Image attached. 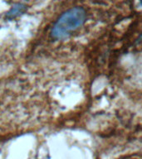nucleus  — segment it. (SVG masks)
<instances>
[{
  "instance_id": "obj_3",
  "label": "nucleus",
  "mask_w": 142,
  "mask_h": 159,
  "mask_svg": "<svg viewBox=\"0 0 142 159\" xmlns=\"http://www.w3.org/2000/svg\"><path fill=\"white\" fill-rule=\"evenodd\" d=\"M141 3H142V1H141Z\"/></svg>"
},
{
  "instance_id": "obj_2",
  "label": "nucleus",
  "mask_w": 142,
  "mask_h": 159,
  "mask_svg": "<svg viewBox=\"0 0 142 159\" xmlns=\"http://www.w3.org/2000/svg\"><path fill=\"white\" fill-rule=\"evenodd\" d=\"M26 9V7L25 5L22 4V3H18V4H16L14 6H12V7L9 10V12L7 13V17L9 18V19H12V18H14V17L19 16L20 14L23 13Z\"/></svg>"
},
{
  "instance_id": "obj_1",
  "label": "nucleus",
  "mask_w": 142,
  "mask_h": 159,
  "mask_svg": "<svg viewBox=\"0 0 142 159\" xmlns=\"http://www.w3.org/2000/svg\"><path fill=\"white\" fill-rule=\"evenodd\" d=\"M87 19V13L84 8L74 7L67 10L55 22L51 36L54 39H63L69 36L75 30L84 24Z\"/></svg>"
}]
</instances>
